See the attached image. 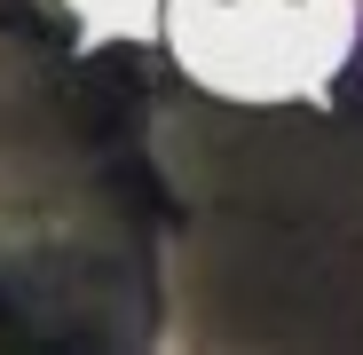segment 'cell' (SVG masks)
<instances>
[]
</instances>
